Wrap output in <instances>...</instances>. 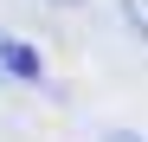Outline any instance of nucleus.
<instances>
[{
  "label": "nucleus",
  "instance_id": "f257e3e1",
  "mask_svg": "<svg viewBox=\"0 0 148 142\" xmlns=\"http://www.w3.org/2000/svg\"><path fill=\"white\" fill-rule=\"evenodd\" d=\"M0 78H13V84H39L45 78V52L26 39H7L0 32Z\"/></svg>",
  "mask_w": 148,
  "mask_h": 142
},
{
  "label": "nucleus",
  "instance_id": "f03ea898",
  "mask_svg": "<svg viewBox=\"0 0 148 142\" xmlns=\"http://www.w3.org/2000/svg\"><path fill=\"white\" fill-rule=\"evenodd\" d=\"M122 19H129L135 39H148V0H122Z\"/></svg>",
  "mask_w": 148,
  "mask_h": 142
},
{
  "label": "nucleus",
  "instance_id": "7ed1b4c3",
  "mask_svg": "<svg viewBox=\"0 0 148 142\" xmlns=\"http://www.w3.org/2000/svg\"><path fill=\"white\" fill-rule=\"evenodd\" d=\"M103 142H148V136H142V129H110Z\"/></svg>",
  "mask_w": 148,
  "mask_h": 142
},
{
  "label": "nucleus",
  "instance_id": "20e7f679",
  "mask_svg": "<svg viewBox=\"0 0 148 142\" xmlns=\"http://www.w3.org/2000/svg\"><path fill=\"white\" fill-rule=\"evenodd\" d=\"M52 7H84V0H52Z\"/></svg>",
  "mask_w": 148,
  "mask_h": 142
}]
</instances>
